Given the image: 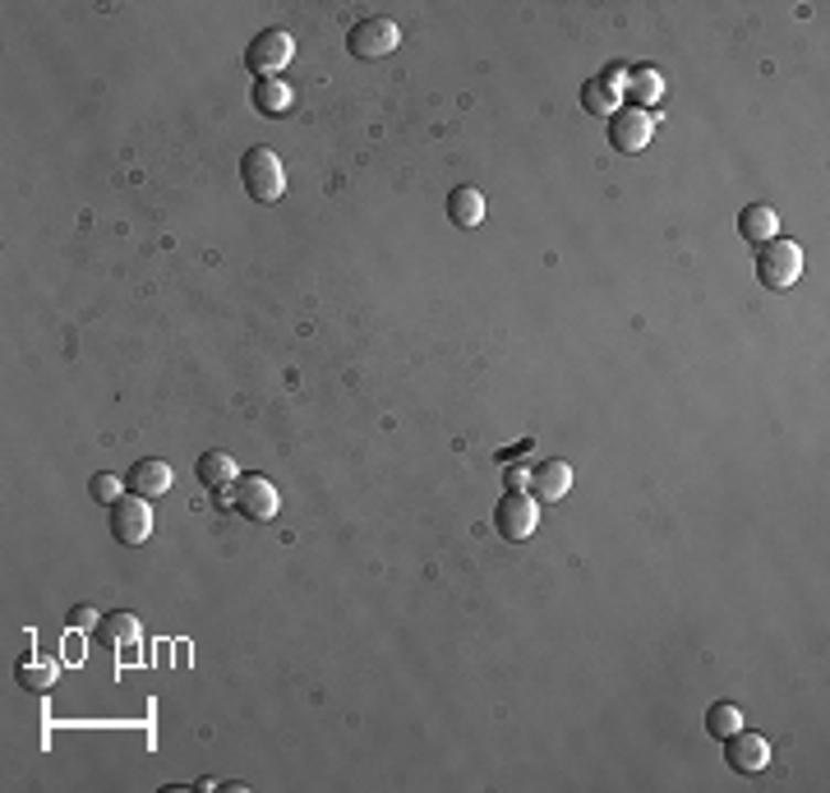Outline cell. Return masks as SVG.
<instances>
[{
    "instance_id": "1",
    "label": "cell",
    "mask_w": 830,
    "mask_h": 793,
    "mask_svg": "<svg viewBox=\"0 0 830 793\" xmlns=\"http://www.w3.org/2000/svg\"><path fill=\"white\" fill-rule=\"evenodd\" d=\"M241 185L254 203H277L287 194V167H281V158L268 143H254L241 158Z\"/></svg>"
},
{
    "instance_id": "2",
    "label": "cell",
    "mask_w": 830,
    "mask_h": 793,
    "mask_svg": "<svg viewBox=\"0 0 830 793\" xmlns=\"http://www.w3.org/2000/svg\"><path fill=\"white\" fill-rule=\"evenodd\" d=\"M802 277V245L789 236H775L757 249V281L766 291H789Z\"/></svg>"
},
{
    "instance_id": "3",
    "label": "cell",
    "mask_w": 830,
    "mask_h": 793,
    "mask_svg": "<svg viewBox=\"0 0 830 793\" xmlns=\"http://www.w3.org/2000/svg\"><path fill=\"white\" fill-rule=\"evenodd\" d=\"M217 507H236V513L249 517V522H273L281 499H277V490L268 484V475H241L236 484L217 490Z\"/></svg>"
},
{
    "instance_id": "4",
    "label": "cell",
    "mask_w": 830,
    "mask_h": 793,
    "mask_svg": "<svg viewBox=\"0 0 830 793\" xmlns=\"http://www.w3.org/2000/svg\"><path fill=\"white\" fill-rule=\"evenodd\" d=\"M296 56V42L287 29H258L245 46V69L254 79H281V69L291 65Z\"/></svg>"
},
{
    "instance_id": "5",
    "label": "cell",
    "mask_w": 830,
    "mask_h": 793,
    "mask_svg": "<svg viewBox=\"0 0 830 793\" xmlns=\"http://www.w3.org/2000/svg\"><path fill=\"white\" fill-rule=\"evenodd\" d=\"M402 42V29H397V19H387V14H370V19H355L351 29H347V51L355 61H383V56H393Z\"/></svg>"
},
{
    "instance_id": "6",
    "label": "cell",
    "mask_w": 830,
    "mask_h": 793,
    "mask_svg": "<svg viewBox=\"0 0 830 793\" xmlns=\"http://www.w3.org/2000/svg\"><path fill=\"white\" fill-rule=\"evenodd\" d=\"M540 526V503L531 494H503L494 507V531L508 545H526Z\"/></svg>"
},
{
    "instance_id": "7",
    "label": "cell",
    "mask_w": 830,
    "mask_h": 793,
    "mask_svg": "<svg viewBox=\"0 0 830 793\" xmlns=\"http://www.w3.org/2000/svg\"><path fill=\"white\" fill-rule=\"evenodd\" d=\"M656 135V111H637V107H618L609 116V143L622 158H637V152L651 143Z\"/></svg>"
},
{
    "instance_id": "8",
    "label": "cell",
    "mask_w": 830,
    "mask_h": 793,
    "mask_svg": "<svg viewBox=\"0 0 830 793\" xmlns=\"http://www.w3.org/2000/svg\"><path fill=\"white\" fill-rule=\"evenodd\" d=\"M111 535L120 545H143L152 535V507L139 494H120L111 503Z\"/></svg>"
},
{
    "instance_id": "9",
    "label": "cell",
    "mask_w": 830,
    "mask_h": 793,
    "mask_svg": "<svg viewBox=\"0 0 830 793\" xmlns=\"http://www.w3.org/2000/svg\"><path fill=\"white\" fill-rule=\"evenodd\" d=\"M724 765L738 775H762L770 765V743L752 729H734L730 738H724Z\"/></svg>"
},
{
    "instance_id": "10",
    "label": "cell",
    "mask_w": 830,
    "mask_h": 793,
    "mask_svg": "<svg viewBox=\"0 0 830 793\" xmlns=\"http://www.w3.org/2000/svg\"><path fill=\"white\" fill-rule=\"evenodd\" d=\"M171 490V467L162 462V457H143V462H135L125 471V494H139V499H162Z\"/></svg>"
},
{
    "instance_id": "11",
    "label": "cell",
    "mask_w": 830,
    "mask_h": 793,
    "mask_svg": "<svg viewBox=\"0 0 830 793\" xmlns=\"http://www.w3.org/2000/svg\"><path fill=\"white\" fill-rule=\"evenodd\" d=\"M664 97V79L656 65H632L628 79H622V107H637V111H651L656 101Z\"/></svg>"
},
{
    "instance_id": "12",
    "label": "cell",
    "mask_w": 830,
    "mask_h": 793,
    "mask_svg": "<svg viewBox=\"0 0 830 793\" xmlns=\"http://www.w3.org/2000/svg\"><path fill=\"white\" fill-rule=\"evenodd\" d=\"M97 642L107 646V651H116V655H135L139 651V619H135V613H125V609L102 613Z\"/></svg>"
},
{
    "instance_id": "13",
    "label": "cell",
    "mask_w": 830,
    "mask_h": 793,
    "mask_svg": "<svg viewBox=\"0 0 830 793\" xmlns=\"http://www.w3.org/2000/svg\"><path fill=\"white\" fill-rule=\"evenodd\" d=\"M249 101H254V111H258V116L281 120V116H291V107H296V93H291V84H287V79H254Z\"/></svg>"
},
{
    "instance_id": "14",
    "label": "cell",
    "mask_w": 830,
    "mask_h": 793,
    "mask_svg": "<svg viewBox=\"0 0 830 793\" xmlns=\"http://www.w3.org/2000/svg\"><path fill=\"white\" fill-rule=\"evenodd\" d=\"M738 236L747 240V245H766V240H775L780 236V213L770 208V203H747V208L738 213Z\"/></svg>"
},
{
    "instance_id": "15",
    "label": "cell",
    "mask_w": 830,
    "mask_h": 793,
    "mask_svg": "<svg viewBox=\"0 0 830 793\" xmlns=\"http://www.w3.org/2000/svg\"><path fill=\"white\" fill-rule=\"evenodd\" d=\"M567 490H573V467L567 462H540L531 471V499L535 503H558Z\"/></svg>"
},
{
    "instance_id": "16",
    "label": "cell",
    "mask_w": 830,
    "mask_h": 793,
    "mask_svg": "<svg viewBox=\"0 0 830 793\" xmlns=\"http://www.w3.org/2000/svg\"><path fill=\"white\" fill-rule=\"evenodd\" d=\"M194 475H199L203 490L217 494V490H226V484L241 480V467H236V457H231V452H203L194 462Z\"/></svg>"
},
{
    "instance_id": "17",
    "label": "cell",
    "mask_w": 830,
    "mask_h": 793,
    "mask_svg": "<svg viewBox=\"0 0 830 793\" xmlns=\"http://www.w3.org/2000/svg\"><path fill=\"white\" fill-rule=\"evenodd\" d=\"M622 107V88L614 84V79H605V74H595V79H586V88H582V111L586 116H614Z\"/></svg>"
},
{
    "instance_id": "18",
    "label": "cell",
    "mask_w": 830,
    "mask_h": 793,
    "mask_svg": "<svg viewBox=\"0 0 830 793\" xmlns=\"http://www.w3.org/2000/svg\"><path fill=\"white\" fill-rule=\"evenodd\" d=\"M448 222L461 226V232H471V226L485 222V194L476 185H457L448 194Z\"/></svg>"
},
{
    "instance_id": "19",
    "label": "cell",
    "mask_w": 830,
    "mask_h": 793,
    "mask_svg": "<svg viewBox=\"0 0 830 793\" xmlns=\"http://www.w3.org/2000/svg\"><path fill=\"white\" fill-rule=\"evenodd\" d=\"M14 683L23 687V693H51V683H56V664L23 655V660L14 664Z\"/></svg>"
},
{
    "instance_id": "20",
    "label": "cell",
    "mask_w": 830,
    "mask_h": 793,
    "mask_svg": "<svg viewBox=\"0 0 830 793\" xmlns=\"http://www.w3.org/2000/svg\"><path fill=\"white\" fill-rule=\"evenodd\" d=\"M734 729H743V710H738L734 701H715V706L706 710V733L724 743V738H730Z\"/></svg>"
},
{
    "instance_id": "21",
    "label": "cell",
    "mask_w": 830,
    "mask_h": 793,
    "mask_svg": "<svg viewBox=\"0 0 830 793\" xmlns=\"http://www.w3.org/2000/svg\"><path fill=\"white\" fill-rule=\"evenodd\" d=\"M88 494H93L97 503H107V507H111V503L120 499V480L102 471V475H93V480H88Z\"/></svg>"
},
{
    "instance_id": "22",
    "label": "cell",
    "mask_w": 830,
    "mask_h": 793,
    "mask_svg": "<svg viewBox=\"0 0 830 793\" xmlns=\"http://www.w3.org/2000/svg\"><path fill=\"white\" fill-rule=\"evenodd\" d=\"M503 494H531V471L517 467V462H508V467H503Z\"/></svg>"
},
{
    "instance_id": "23",
    "label": "cell",
    "mask_w": 830,
    "mask_h": 793,
    "mask_svg": "<svg viewBox=\"0 0 830 793\" xmlns=\"http://www.w3.org/2000/svg\"><path fill=\"white\" fill-rule=\"evenodd\" d=\"M97 623H102L97 609H88V604H74L70 609V628H97Z\"/></svg>"
}]
</instances>
